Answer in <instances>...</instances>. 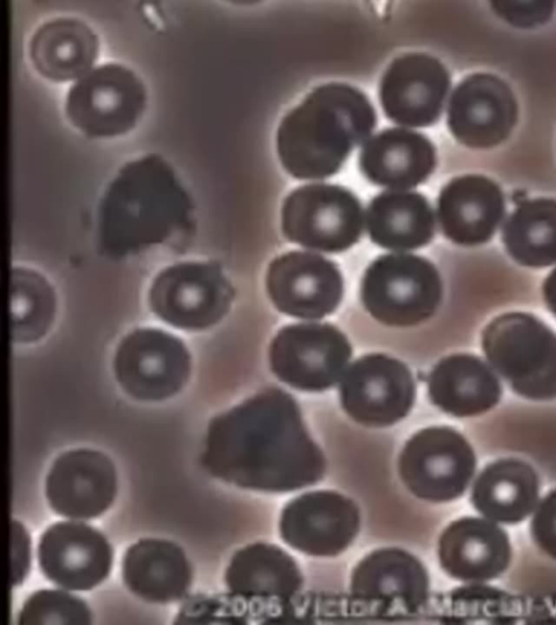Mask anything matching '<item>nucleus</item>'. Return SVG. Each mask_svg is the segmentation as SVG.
Segmentation results:
<instances>
[{
  "instance_id": "nucleus-1",
  "label": "nucleus",
  "mask_w": 556,
  "mask_h": 625,
  "mask_svg": "<svg viewBox=\"0 0 556 625\" xmlns=\"http://www.w3.org/2000/svg\"><path fill=\"white\" fill-rule=\"evenodd\" d=\"M203 468L241 488L288 493L313 485L326 473V458L311 437L294 398L266 388L208 425Z\"/></svg>"
},
{
  "instance_id": "nucleus-2",
  "label": "nucleus",
  "mask_w": 556,
  "mask_h": 625,
  "mask_svg": "<svg viewBox=\"0 0 556 625\" xmlns=\"http://www.w3.org/2000/svg\"><path fill=\"white\" fill-rule=\"evenodd\" d=\"M190 212V197L163 157L149 154L130 161L101 199L99 248L110 257L141 252L181 229Z\"/></svg>"
},
{
  "instance_id": "nucleus-3",
  "label": "nucleus",
  "mask_w": 556,
  "mask_h": 625,
  "mask_svg": "<svg viewBox=\"0 0 556 625\" xmlns=\"http://www.w3.org/2000/svg\"><path fill=\"white\" fill-rule=\"evenodd\" d=\"M375 125V110L363 92L340 82L323 85L281 120L277 132L280 162L298 179L329 177Z\"/></svg>"
},
{
  "instance_id": "nucleus-4",
  "label": "nucleus",
  "mask_w": 556,
  "mask_h": 625,
  "mask_svg": "<svg viewBox=\"0 0 556 625\" xmlns=\"http://www.w3.org/2000/svg\"><path fill=\"white\" fill-rule=\"evenodd\" d=\"M482 346L492 367L519 395L556 397V334L535 317L508 312L484 329Z\"/></svg>"
},
{
  "instance_id": "nucleus-5",
  "label": "nucleus",
  "mask_w": 556,
  "mask_h": 625,
  "mask_svg": "<svg viewBox=\"0 0 556 625\" xmlns=\"http://www.w3.org/2000/svg\"><path fill=\"white\" fill-rule=\"evenodd\" d=\"M362 302L378 321L410 327L430 318L442 297L437 268L410 254H387L367 268L361 288Z\"/></svg>"
},
{
  "instance_id": "nucleus-6",
  "label": "nucleus",
  "mask_w": 556,
  "mask_h": 625,
  "mask_svg": "<svg viewBox=\"0 0 556 625\" xmlns=\"http://www.w3.org/2000/svg\"><path fill=\"white\" fill-rule=\"evenodd\" d=\"M147 91L128 67L105 63L90 69L68 90V120L91 137H114L129 131L143 113Z\"/></svg>"
},
{
  "instance_id": "nucleus-7",
  "label": "nucleus",
  "mask_w": 556,
  "mask_h": 625,
  "mask_svg": "<svg viewBox=\"0 0 556 625\" xmlns=\"http://www.w3.org/2000/svg\"><path fill=\"white\" fill-rule=\"evenodd\" d=\"M399 474L417 498L431 502L454 500L466 490L476 469L467 439L447 426L418 431L403 447Z\"/></svg>"
},
{
  "instance_id": "nucleus-8",
  "label": "nucleus",
  "mask_w": 556,
  "mask_h": 625,
  "mask_svg": "<svg viewBox=\"0 0 556 625\" xmlns=\"http://www.w3.org/2000/svg\"><path fill=\"white\" fill-rule=\"evenodd\" d=\"M281 227L288 240L327 253L348 250L359 239L363 212L348 189L326 183L305 184L285 200Z\"/></svg>"
},
{
  "instance_id": "nucleus-9",
  "label": "nucleus",
  "mask_w": 556,
  "mask_h": 625,
  "mask_svg": "<svg viewBox=\"0 0 556 625\" xmlns=\"http://www.w3.org/2000/svg\"><path fill=\"white\" fill-rule=\"evenodd\" d=\"M352 355L346 336L329 323H296L278 331L269 347L275 375L305 392H323L340 379Z\"/></svg>"
},
{
  "instance_id": "nucleus-10",
  "label": "nucleus",
  "mask_w": 556,
  "mask_h": 625,
  "mask_svg": "<svg viewBox=\"0 0 556 625\" xmlns=\"http://www.w3.org/2000/svg\"><path fill=\"white\" fill-rule=\"evenodd\" d=\"M344 411L357 423L370 428L392 425L412 409L416 386L402 361L383 354L355 360L340 383Z\"/></svg>"
},
{
  "instance_id": "nucleus-11",
  "label": "nucleus",
  "mask_w": 556,
  "mask_h": 625,
  "mask_svg": "<svg viewBox=\"0 0 556 625\" xmlns=\"http://www.w3.org/2000/svg\"><path fill=\"white\" fill-rule=\"evenodd\" d=\"M232 296L231 285L216 265L186 263L157 276L150 304L167 323L199 330L216 323L227 312Z\"/></svg>"
},
{
  "instance_id": "nucleus-12",
  "label": "nucleus",
  "mask_w": 556,
  "mask_h": 625,
  "mask_svg": "<svg viewBox=\"0 0 556 625\" xmlns=\"http://www.w3.org/2000/svg\"><path fill=\"white\" fill-rule=\"evenodd\" d=\"M114 370L124 391L140 400H162L178 393L190 372V357L175 336L140 329L119 344Z\"/></svg>"
},
{
  "instance_id": "nucleus-13",
  "label": "nucleus",
  "mask_w": 556,
  "mask_h": 625,
  "mask_svg": "<svg viewBox=\"0 0 556 625\" xmlns=\"http://www.w3.org/2000/svg\"><path fill=\"white\" fill-rule=\"evenodd\" d=\"M359 527L355 502L333 490H314L293 498L283 508L279 522L283 541L313 557L340 554Z\"/></svg>"
},
{
  "instance_id": "nucleus-14",
  "label": "nucleus",
  "mask_w": 556,
  "mask_h": 625,
  "mask_svg": "<svg viewBox=\"0 0 556 625\" xmlns=\"http://www.w3.org/2000/svg\"><path fill=\"white\" fill-rule=\"evenodd\" d=\"M266 288L278 310L302 319L330 315L343 294V280L334 263L320 255L292 251L275 258Z\"/></svg>"
},
{
  "instance_id": "nucleus-15",
  "label": "nucleus",
  "mask_w": 556,
  "mask_h": 625,
  "mask_svg": "<svg viewBox=\"0 0 556 625\" xmlns=\"http://www.w3.org/2000/svg\"><path fill=\"white\" fill-rule=\"evenodd\" d=\"M38 562L42 574L68 590L85 591L109 575L113 550L105 536L80 522H58L40 536Z\"/></svg>"
},
{
  "instance_id": "nucleus-16",
  "label": "nucleus",
  "mask_w": 556,
  "mask_h": 625,
  "mask_svg": "<svg viewBox=\"0 0 556 625\" xmlns=\"http://www.w3.org/2000/svg\"><path fill=\"white\" fill-rule=\"evenodd\" d=\"M117 489L114 465L104 454L86 448L59 456L46 479V496L59 515L90 520L103 514Z\"/></svg>"
},
{
  "instance_id": "nucleus-17",
  "label": "nucleus",
  "mask_w": 556,
  "mask_h": 625,
  "mask_svg": "<svg viewBox=\"0 0 556 625\" xmlns=\"http://www.w3.org/2000/svg\"><path fill=\"white\" fill-rule=\"evenodd\" d=\"M517 120V103L507 84L490 74H473L454 89L447 125L463 144L485 149L504 141Z\"/></svg>"
},
{
  "instance_id": "nucleus-18",
  "label": "nucleus",
  "mask_w": 556,
  "mask_h": 625,
  "mask_svg": "<svg viewBox=\"0 0 556 625\" xmlns=\"http://www.w3.org/2000/svg\"><path fill=\"white\" fill-rule=\"evenodd\" d=\"M450 88L446 68L424 53L395 59L380 82V102L393 122L409 127H426L440 117Z\"/></svg>"
},
{
  "instance_id": "nucleus-19",
  "label": "nucleus",
  "mask_w": 556,
  "mask_h": 625,
  "mask_svg": "<svg viewBox=\"0 0 556 625\" xmlns=\"http://www.w3.org/2000/svg\"><path fill=\"white\" fill-rule=\"evenodd\" d=\"M350 589L352 596L363 602L414 612L428 599L429 576L412 553L400 548H382L357 563Z\"/></svg>"
},
{
  "instance_id": "nucleus-20",
  "label": "nucleus",
  "mask_w": 556,
  "mask_h": 625,
  "mask_svg": "<svg viewBox=\"0 0 556 625\" xmlns=\"http://www.w3.org/2000/svg\"><path fill=\"white\" fill-rule=\"evenodd\" d=\"M441 567L464 582H485L501 575L511 557L507 534L494 523L479 518H462L451 523L439 540Z\"/></svg>"
},
{
  "instance_id": "nucleus-21",
  "label": "nucleus",
  "mask_w": 556,
  "mask_h": 625,
  "mask_svg": "<svg viewBox=\"0 0 556 625\" xmlns=\"http://www.w3.org/2000/svg\"><path fill=\"white\" fill-rule=\"evenodd\" d=\"M505 214L500 187L483 176L467 175L451 180L440 192L438 215L443 233L463 245L491 239Z\"/></svg>"
},
{
  "instance_id": "nucleus-22",
  "label": "nucleus",
  "mask_w": 556,
  "mask_h": 625,
  "mask_svg": "<svg viewBox=\"0 0 556 625\" xmlns=\"http://www.w3.org/2000/svg\"><path fill=\"white\" fill-rule=\"evenodd\" d=\"M435 166V151L427 137L403 128L384 129L368 140L359 167L371 182L409 189L425 181Z\"/></svg>"
},
{
  "instance_id": "nucleus-23",
  "label": "nucleus",
  "mask_w": 556,
  "mask_h": 625,
  "mask_svg": "<svg viewBox=\"0 0 556 625\" xmlns=\"http://www.w3.org/2000/svg\"><path fill=\"white\" fill-rule=\"evenodd\" d=\"M122 576L137 597L149 602L167 603L187 594L192 572L178 545L150 538L137 541L126 550Z\"/></svg>"
},
{
  "instance_id": "nucleus-24",
  "label": "nucleus",
  "mask_w": 556,
  "mask_h": 625,
  "mask_svg": "<svg viewBox=\"0 0 556 625\" xmlns=\"http://www.w3.org/2000/svg\"><path fill=\"white\" fill-rule=\"evenodd\" d=\"M431 401L455 417L480 414L494 407L501 397L498 380L479 358L456 354L440 360L430 373Z\"/></svg>"
},
{
  "instance_id": "nucleus-25",
  "label": "nucleus",
  "mask_w": 556,
  "mask_h": 625,
  "mask_svg": "<svg viewBox=\"0 0 556 625\" xmlns=\"http://www.w3.org/2000/svg\"><path fill=\"white\" fill-rule=\"evenodd\" d=\"M29 58L48 79L66 81L83 77L93 65L99 40L83 21L58 17L40 25L29 41Z\"/></svg>"
},
{
  "instance_id": "nucleus-26",
  "label": "nucleus",
  "mask_w": 556,
  "mask_h": 625,
  "mask_svg": "<svg viewBox=\"0 0 556 625\" xmlns=\"http://www.w3.org/2000/svg\"><path fill=\"white\" fill-rule=\"evenodd\" d=\"M228 590L242 598L289 599L303 577L293 558L276 545L255 543L238 550L225 572Z\"/></svg>"
},
{
  "instance_id": "nucleus-27",
  "label": "nucleus",
  "mask_w": 556,
  "mask_h": 625,
  "mask_svg": "<svg viewBox=\"0 0 556 625\" xmlns=\"http://www.w3.org/2000/svg\"><path fill=\"white\" fill-rule=\"evenodd\" d=\"M539 497V480L523 461L504 459L489 464L476 480L471 502L485 518L515 524L534 509Z\"/></svg>"
},
{
  "instance_id": "nucleus-28",
  "label": "nucleus",
  "mask_w": 556,
  "mask_h": 625,
  "mask_svg": "<svg viewBox=\"0 0 556 625\" xmlns=\"http://www.w3.org/2000/svg\"><path fill=\"white\" fill-rule=\"evenodd\" d=\"M367 229L371 241L384 248L414 250L432 239L433 213L417 192H382L368 206Z\"/></svg>"
},
{
  "instance_id": "nucleus-29",
  "label": "nucleus",
  "mask_w": 556,
  "mask_h": 625,
  "mask_svg": "<svg viewBox=\"0 0 556 625\" xmlns=\"http://www.w3.org/2000/svg\"><path fill=\"white\" fill-rule=\"evenodd\" d=\"M503 241L519 264L544 267L556 263V201L534 199L518 204L503 228Z\"/></svg>"
},
{
  "instance_id": "nucleus-30",
  "label": "nucleus",
  "mask_w": 556,
  "mask_h": 625,
  "mask_svg": "<svg viewBox=\"0 0 556 625\" xmlns=\"http://www.w3.org/2000/svg\"><path fill=\"white\" fill-rule=\"evenodd\" d=\"M54 315V296L38 273L22 268L11 273V335L17 342H31L49 329Z\"/></svg>"
},
{
  "instance_id": "nucleus-31",
  "label": "nucleus",
  "mask_w": 556,
  "mask_h": 625,
  "mask_svg": "<svg viewBox=\"0 0 556 625\" xmlns=\"http://www.w3.org/2000/svg\"><path fill=\"white\" fill-rule=\"evenodd\" d=\"M17 623L90 624L91 612L85 601L70 592L56 589H39L24 602Z\"/></svg>"
},
{
  "instance_id": "nucleus-32",
  "label": "nucleus",
  "mask_w": 556,
  "mask_h": 625,
  "mask_svg": "<svg viewBox=\"0 0 556 625\" xmlns=\"http://www.w3.org/2000/svg\"><path fill=\"white\" fill-rule=\"evenodd\" d=\"M493 11L509 24L532 28L546 23L554 11L555 1H491Z\"/></svg>"
},
{
  "instance_id": "nucleus-33",
  "label": "nucleus",
  "mask_w": 556,
  "mask_h": 625,
  "mask_svg": "<svg viewBox=\"0 0 556 625\" xmlns=\"http://www.w3.org/2000/svg\"><path fill=\"white\" fill-rule=\"evenodd\" d=\"M531 535L546 554L556 559V489L540 502L531 522Z\"/></svg>"
},
{
  "instance_id": "nucleus-34",
  "label": "nucleus",
  "mask_w": 556,
  "mask_h": 625,
  "mask_svg": "<svg viewBox=\"0 0 556 625\" xmlns=\"http://www.w3.org/2000/svg\"><path fill=\"white\" fill-rule=\"evenodd\" d=\"M30 567V539L25 527L17 521L11 522V582L20 585Z\"/></svg>"
},
{
  "instance_id": "nucleus-35",
  "label": "nucleus",
  "mask_w": 556,
  "mask_h": 625,
  "mask_svg": "<svg viewBox=\"0 0 556 625\" xmlns=\"http://www.w3.org/2000/svg\"><path fill=\"white\" fill-rule=\"evenodd\" d=\"M543 292L548 308L556 316V268L546 278Z\"/></svg>"
}]
</instances>
